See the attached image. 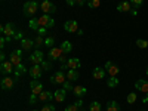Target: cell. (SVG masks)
<instances>
[{"mask_svg": "<svg viewBox=\"0 0 148 111\" xmlns=\"http://www.w3.org/2000/svg\"><path fill=\"white\" fill-rule=\"evenodd\" d=\"M39 10V3L36 0H30V2H25L22 6V12L25 16H34V14Z\"/></svg>", "mask_w": 148, "mask_h": 111, "instance_id": "obj_1", "label": "cell"}, {"mask_svg": "<svg viewBox=\"0 0 148 111\" xmlns=\"http://www.w3.org/2000/svg\"><path fill=\"white\" fill-rule=\"evenodd\" d=\"M18 31H19V30H16V25H15L14 22H8L6 25L0 27V33H3L5 37H12V39H14L15 34H16Z\"/></svg>", "mask_w": 148, "mask_h": 111, "instance_id": "obj_2", "label": "cell"}, {"mask_svg": "<svg viewBox=\"0 0 148 111\" xmlns=\"http://www.w3.org/2000/svg\"><path fill=\"white\" fill-rule=\"evenodd\" d=\"M65 82H67V76L64 74L62 70L56 71L53 76L51 77V83H52V84H64Z\"/></svg>", "mask_w": 148, "mask_h": 111, "instance_id": "obj_3", "label": "cell"}, {"mask_svg": "<svg viewBox=\"0 0 148 111\" xmlns=\"http://www.w3.org/2000/svg\"><path fill=\"white\" fill-rule=\"evenodd\" d=\"M43 56H45V55H43V52H42V51H34V52L30 55V58H28V59H30V62H31L33 65H40V64L43 62V61H45V59H43Z\"/></svg>", "mask_w": 148, "mask_h": 111, "instance_id": "obj_4", "label": "cell"}, {"mask_svg": "<svg viewBox=\"0 0 148 111\" xmlns=\"http://www.w3.org/2000/svg\"><path fill=\"white\" fill-rule=\"evenodd\" d=\"M40 9L43 10V14H55L56 12V6L51 2V0H43L42 5H40Z\"/></svg>", "mask_w": 148, "mask_h": 111, "instance_id": "obj_5", "label": "cell"}, {"mask_svg": "<svg viewBox=\"0 0 148 111\" xmlns=\"http://www.w3.org/2000/svg\"><path fill=\"white\" fill-rule=\"evenodd\" d=\"M39 24H40V27L51 28L55 25V21L52 19V16H49V14H43V16L39 18Z\"/></svg>", "mask_w": 148, "mask_h": 111, "instance_id": "obj_6", "label": "cell"}, {"mask_svg": "<svg viewBox=\"0 0 148 111\" xmlns=\"http://www.w3.org/2000/svg\"><path fill=\"white\" fill-rule=\"evenodd\" d=\"M30 88H31V92L34 93V95H40L45 89H43V84L39 82V80H36V79H33L31 82H30Z\"/></svg>", "mask_w": 148, "mask_h": 111, "instance_id": "obj_7", "label": "cell"}, {"mask_svg": "<svg viewBox=\"0 0 148 111\" xmlns=\"http://www.w3.org/2000/svg\"><path fill=\"white\" fill-rule=\"evenodd\" d=\"M0 71H2V74H10L15 71V65L10 62V61H5V62H2V65H0Z\"/></svg>", "mask_w": 148, "mask_h": 111, "instance_id": "obj_8", "label": "cell"}, {"mask_svg": "<svg viewBox=\"0 0 148 111\" xmlns=\"http://www.w3.org/2000/svg\"><path fill=\"white\" fill-rule=\"evenodd\" d=\"M64 55V52H62V49L61 47H52L51 51H49V58H51L52 61H56V59H59L61 56Z\"/></svg>", "mask_w": 148, "mask_h": 111, "instance_id": "obj_9", "label": "cell"}, {"mask_svg": "<svg viewBox=\"0 0 148 111\" xmlns=\"http://www.w3.org/2000/svg\"><path fill=\"white\" fill-rule=\"evenodd\" d=\"M42 74H43V68H42V65H33L31 68H30V76L33 77V79H40L42 77Z\"/></svg>", "mask_w": 148, "mask_h": 111, "instance_id": "obj_10", "label": "cell"}, {"mask_svg": "<svg viewBox=\"0 0 148 111\" xmlns=\"http://www.w3.org/2000/svg\"><path fill=\"white\" fill-rule=\"evenodd\" d=\"M64 28L68 33H77L79 31V24H77V21H67L64 24Z\"/></svg>", "mask_w": 148, "mask_h": 111, "instance_id": "obj_11", "label": "cell"}, {"mask_svg": "<svg viewBox=\"0 0 148 111\" xmlns=\"http://www.w3.org/2000/svg\"><path fill=\"white\" fill-rule=\"evenodd\" d=\"M105 68H107V73L110 74L111 77H116L117 74H119V71H120V70H119V67H117V65H114L113 62H111V61H108V62L105 64Z\"/></svg>", "mask_w": 148, "mask_h": 111, "instance_id": "obj_12", "label": "cell"}, {"mask_svg": "<svg viewBox=\"0 0 148 111\" xmlns=\"http://www.w3.org/2000/svg\"><path fill=\"white\" fill-rule=\"evenodd\" d=\"M80 65H82V62H80L79 58H70L67 61V68L68 70H77V68H80Z\"/></svg>", "mask_w": 148, "mask_h": 111, "instance_id": "obj_13", "label": "cell"}, {"mask_svg": "<svg viewBox=\"0 0 148 111\" xmlns=\"http://www.w3.org/2000/svg\"><path fill=\"white\" fill-rule=\"evenodd\" d=\"M135 89H138L139 92H144V93H148V82L139 79L136 83H135Z\"/></svg>", "mask_w": 148, "mask_h": 111, "instance_id": "obj_14", "label": "cell"}, {"mask_svg": "<svg viewBox=\"0 0 148 111\" xmlns=\"http://www.w3.org/2000/svg\"><path fill=\"white\" fill-rule=\"evenodd\" d=\"M105 74H107V71H105L102 67H96V68L93 70V74H92V76H93L95 80H102V79L105 77Z\"/></svg>", "mask_w": 148, "mask_h": 111, "instance_id": "obj_15", "label": "cell"}, {"mask_svg": "<svg viewBox=\"0 0 148 111\" xmlns=\"http://www.w3.org/2000/svg\"><path fill=\"white\" fill-rule=\"evenodd\" d=\"M14 83H15L14 79L3 77V79H2V89H12V88H14Z\"/></svg>", "mask_w": 148, "mask_h": 111, "instance_id": "obj_16", "label": "cell"}, {"mask_svg": "<svg viewBox=\"0 0 148 111\" xmlns=\"http://www.w3.org/2000/svg\"><path fill=\"white\" fill-rule=\"evenodd\" d=\"M33 46H34V40H31V39H22L21 40V49L22 51H30Z\"/></svg>", "mask_w": 148, "mask_h": 111, "instance_id": "obj_17", "label": "cell"}, {"mask_svg": "<svg viewBox=\"0 0 148 111\" xmlns=\"http://www.w3.org/2000/svg\"><path fill=\"white\" fill-rule=\"evenodd\" d=\"M65 89H58L55 93H53V99L56 101V102H62L64 99H65Z\"/></svg>", "mask_w": 148, "mask_h": 111, "instance_id": "obj_18", "label": "cell"}, {"mask_svg": "<svg viewBox=\"0 0 148 111\" xmlns=\"http://www.w3.org/2000/svg\"><path fill=\"white\" fill-rule=\"evenodd\" d=\"M39 99L43 101V102H51V101L53 99V93L47 92V90H43V92L39 95Z\"/></svg>", "mask_w": 148, "mask_h": 111, "instance_id": "obj_19", "label": "cell"}, {"mask_svg": "<svg viewBox=\"0 0 148 111\" xmlns=\"http://www.w3.org/2000/svg\"><path fill=\"white\" fill-rule=\"evenodd\" d=\"M73 92H74V95H76L77 98H82V96H84L86 93H88V89H86L84 86H74Z\"/></svg>", "mask_w": 148, "mask_h": 111, "instance_id": "obj_20", "label": "cell"}, {"mask_svg": "<svg viewBox=\"0 0 148 111\" xmlns=\"http://www.w3.org/2000/svg\"><path fill=\"white\" fill-rule=\"evenodd\" d=\"M21 59H22V56H21V55H18L16 52H12V53L9 55V61H10V62L14 64L15 67L21 64Z\"/></svg>", "mask_w": 148, "mask_h": 111, "instance_id": "obj_21", "label": "cell"}, {"mask_svg": "<svg viewBox=\"0 0 148 111\" xmlns=\"http://www.w3.org/2000/svg\"><path fill=\"white\" fill-rule=\"evenodd\" d=\"M65 76H67V80L74 82V80H77V79L80 77V74H79V71H77V70H68Z\"/></svg>", "mask_w": 148, "mask_h": 111, "instance_id": "obj_22", "label": "cell"}, {"mask_svg": "<svg viewBox=\"0 0 148 111\" xmlns=\"http://www.w3.org/2000/svg\"><path fill=\"white\" fill-rule=\"evenodd\" d=\"M117 10H119V12H130V10H132L130 2H121V3H119Z\"/></svg>", "mask_w": 148, "mask_h": 111, "instance_id": "obj_23", "label": "cell"}, {"mask_svg": "<svg viewBox=\"0 0 148 111\" xmlns=\"http://www.w3.org/2000/svg\"><path fill=\"white\" fill-rule=\"evenodd\" d=\"M59 47L62 49V52H64V53H67V55H68V53H70V52L73 51V45H71V43H70L68 40L62 42V43H61V46H59Z\"/></svg>", "mask_w": 148, "mask_h": 111, "instance_id": "obj_24", "label": "cell"}, {"mask_svg": "<svg viewBox=\"0 0 148 111\" xmlns=\"http://www.w3.org/2000/svg\"><path fill=\"white\" fill-rule=\"evenodd\" d=\"M28 27H30L31 30H34V31L39 30V27H40V24H39V18H31V19H30V22H28Z\"/></svg>", "mask_w": 148, "mask_h": 111, "instance_id": "obj_25", "label": "cell"}, {"mask_svg": "<svg viewBox=\"0 0 148 111\" xmlns=\"http://www.w3.org/2000/svg\"><path fill=\"white\" fill-rule=\"evenodd\" d=\"M14 73H15V76H16V77H19V76H22V74H25V73H27V68L24 67L22 64H19V65L15 67V71H14Z\"/></svg>", "mask_w": 148, "mask_h": 111, "instance_id": "obj_26", "label": "cell"}, {"mask_svg": "<svg viewBox=\"0 0 148 111\" xmlns=\"http://www.w3.org/2000/svg\"><path fill=\"white\" fill-rule=\"evenodd\" d=\"M107 111H120V107L116 101H110L107 104Z\"/></svg>", "mask_w": 148, "mask_h": 111, "instance_id": "obj_27", "label": "cell"}, {"mask_svg": "<svg viewBox=\"0 0 148 111\" xmlns=\"http://www.w3.org/2000/svg\"><path fill=\"white\" fill-rule=\"evenodd\" d=\"M88 6L90 9H96L101 6V0H88Z\"/></svg>", "mask_w": 148, "mask_h": 111, "instance_id": "obj_28", "label": "cell"}, {"mask_svg": "<svg viewBox=\"0 0 148 111\" xmlns=\"http://www.w3.org/2000/svg\"><path fill=\"white\" fill-rule=\"evenodd\" d=\"M53 45H55V39H53V37H46V39H45V46L46 47L52 49V47H55Z\"/></svg>", "mask_w": 148, "mask_h": 111, "instance_id": "obj_29", "label": "cell"}, {"mask_svg": "<svg viewBox=\"0 0 148 111\" xmlns=\"http://www.w3.org/2000/svg\"><path fill=\"white\" fill-rule=\"evenodd\" d=\"M45 45V39H43V36H37L36 39H34V46L36 47H40Z\"/></svg>", "mask_w": 148, "mask_h": 111, "instance_id": "obj_30", "label": "cell"}, {"mask_svg": "<svg viewBox=\"0 0 148 111\" xmlns=\"http://www.w3.org/2000/svg\"><path fill=\"white\" fill-rule=\"evenodd\" d=\"M107 84L110 86V88H116V86H119V79L117 77H110V80L107 82Z\"/></svg>", "mask_w": 148, "mask_h": 111, "instance_id": "obj_31", "label": "cell"}, {"mask_svg": "<svg viewBox=\"0 0 148 111\" xmlns=\"http://www.w3.org/2000/svg\"><path fill=\"white\" fill-rule=\"evenodd\" d=\"M136 99H138V96H136V93H135V92H132V93L127 95V104H135V102H136Z\"/></svg>", "mask_w": 148, "mask_h": 111, "instance_id": "obj_32", "label": "cell"}, {"mask_svg": "<svg viewBox=\"0 0 148 111\" xmlns=\"http://www.w3.org/2000/svg\"><path fill=\"white\" fill-rule=\"evenodd\" d=\"M89 110H90V111H101V104L96 102V101H93V102L90 104Z\"/></svg>", "mask_w": 148, "mask_h": 111, "instance_id": "obj_33", "label": "cell"}, {"mask_svg": "<svg viewBox=\"0 0 148 111\" xmlns=\"http://www.w3.org/2000/svg\"><path fill=\"white\" fill-rule=\"evenodd\" d=\"M144 3V0H130V5L133 9H139V6Z\"/></svg>", "mask_w": 148, "mask_h": 111, "instance_id": "obj_34", "label": "cell"}, {"mask_svg": "<svg viewBox=\"0 0 148 111\" xmlns=\"http://www.w3.org/2000/svg\"><path fill=\"white\" fill-rule=\"evenodd\" d=\"M136 46H138L139 49H145V47L148 46V43H147V40H142V39H138V40H136Z\"/></svg>", "mask_w": 148, "mask_h": 111, "instance_id": "obj_35", "label": "cell"}, {"mask_svg": "<svg viewBox=\"0 0 148 111\" xmlns=\"http://www.w3.org/2000/svg\"><path fill=\"white\" fill-rule=\"evenodd\" d=\"M40 65H42V68H43L45 71H49V70H51V68H52V64H51V62H49V61H43V62H42Z\"/></svg>", "mask_w": 148, "mask_h": 111, "instance_id": "obj_36", "label": "cell"}, {"mask_svg": "<svg viewBox=\"0 0 148 111\" xmlns=\"http://www.w3.org/2000/svg\"><path fill=\"white\" fill-rule=\"evenodd\" d=\"M62 89H65V90H73V89H74V86L71 84V82H70V80H67V82L62 84Z\"/></svg>", "mask_w": 148, "mask_h": 111, "instance_id": "obj_37", "label": "cell"}, {"mask_svg": "<svg viewBox=\"0 0 148 111\" xmlns=\"http://www.w3.org/2000/svg\"><path fill=\"white\" fill-rule=\"evenodd\" d=\"M42 111H55V105H52V104H46V105L42 108Z\"/></svg>", "mask_w": 148, "mask_h": 111, "instance_id": "obj_38", "label": "cell"}, {"mask_svg": "<svg viewBox=\"0 0 148 111\" xmlns=\"http://www.w3.org/2000/svg\"><path fill=\"white\" fill-rule=\"evenodd\" d=\"M22 39H24V31H18L14 37V40H18V42H21Z\"/></svg>", "mask_w": 148, "mask_h": 111, "instance_id": "obj_39", "label": "cell"}, {"mask_svg": "<svg viewBox=\"0 0 148 111\" xmlns=\"http://www.w3.org/2000/svg\"><path fill=\"white\" fill-rule=\"evenodd\" d=\"M65 111H79V107H77L76 104H71V105H68V107L65 108Z\"/></svg>", "mask_w": 148, "mask_h": 111, "instance_id": "obj_40", "label": "cell"}, {"mask_svg": "<svg viewBox=\"0 0 148 111\" xmlns=\"http://www.w3.org/2000/svg\"><path fill=\"white\" fill-rule=\"evenodd\" d=\"M46 31H47L46 27H39V30H37V34H39V36H45Z\"/></svg>", "mask_w": 148, "mask_h": 111, "instance_id": "obj_41", "label": "cell"}, {"mask_svg": "<svg viewBox=\"0 0 148 111\" xmlns=\"http://www.w3.org/2000/svg\"><path fill=\"white\" fill-rule=\"evenodd\" d=\"M58 61H59L61 64H67V61H68V59H67V53H64V55L61 56V58H59Z\"/></svg>", "mask_w": 148, "mask_h": 111, "instance_id": "obj_42", "label": "cell"}, {"mask_svg": "<svg viewBox=\"0 0 148 111\" xmlns=\"http://www.w3.org/2000/svg\"><path fill=\"white\" fill-rule=\"evenodd\" d=\"M37 96H39V95H34V93H31V96H30V102H31V104H34V102L37 101Z\"/></svg>", "mask_w": 148, "mask_h": 111, "instance_id": "obj_43", "label": "cell"}, {"mask_svg": "<svg viewBox=\"0 0 148 111\" xmlns=\"http://www.w3.org/2000/svg\"><path fill=\"white\" fill-rule=\"evenodd\" d=\"M84 3H88V0H76V6H83Z\"/></svg>", "mask_w": 148, "mask_h": 111, "instance_id": "obj_44", "label": "cell"}, {"mask_svg": "<svg viewBox=\"0 0 148 111\" xmlns=\"http://www.w3.org/2000/svg\"><path fill=\"white\" fill-rule=\"evenodd\" d=\"M67 5H70V6H76V0H67Z\"/></svg>", "mask_w": 148, "mask_h": 111, "instance_id": "obj_45", "label": "cell"}, {"mask_svg": "<svg viewBox=\"0 0 148 111\" xmlns=\"http://www.w3.org/2000/svg\"><path fill=\"white\" fill-rule=\"evenodd\" d=\"M74 104H76V105H77V107L80 108V107L83 105V101H82V99H77V101H76V102H74Z\"/></svg>", "mask_w": 148, "mask_h": 111, "instance_id": "obj_46", "label": "cell"}, {"mask_svg": "<svg viewBox=\"0 0 148 111\" xmlns=\"http://www.w3.org/2000/svg\"><path fill=\"white\" fill-rule=\"evenodd\" d=\"M5 59H6V55L2 52V53H0V61H2V62H5Z\"/></svg>", "mask_w": 148, "mask_h": 111, "instance_id": "obj_47", "label": "cell"}, {"mask_svg": "<svg viewBox=\"0 0 148 111\" xmlns=\"http://www.w3.org/2000/svg\"><path fill=\"white\" fill-rule=\"evenodd\" d=\"M142 102H148V93H145V96L142 98Z\"/></svg>", "mask_w": 148, "mask_h": 111, "instance_id": "obj_48", "label": "cell"}, {"mask_svg": "<svg viewBox=\"0 0 148 111\" xmlns=\"http://www.w3.org/2000/svg\"><path fill=\"white\" fill-rule=\"evenodd\" d=\"M147 74H148V68H147Z\"/></svg>", "mask_w": 148, "mask_h": 111, "instance_id": "obj_49", "label": "cell"}, {"mask_svg": "<svg viewBox=\"0 0 148 111\" xmlns=\"http://www.w3.org/2000/svg\"><path fill=\"white\" fill-rule=\"evenodd\" d=\"M147 43H148V40H147Z\"/></svg>", "mask_w": 148, "mask_h": 111, "instance_id": "obj_50", "label": "cell"}]
</instances>
